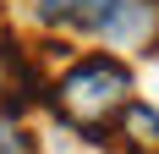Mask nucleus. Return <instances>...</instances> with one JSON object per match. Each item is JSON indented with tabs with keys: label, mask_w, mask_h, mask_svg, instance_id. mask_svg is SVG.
Here are the masks:
<instances>
[{
	"label": "nucleus",
	"mask_w": 159,
	"mask_h": 154,
	"mask_svg": "<svg viewBox=\"0 0 159 154\" xmlns=\"http://www.w3.org/2000/svg\"><path fill=\"white\" fill-rule=\"evenodd\" d=\"M110 6H115V0H33L28 11H33V22H39V28L82 39V33H104Z\"/></svg>",
	"instance_id": "7ed1b4c3"
},
{
	"label": "nucleus",
	"mask_w": 159,
	"mask_h": 154,
	"mask_svg": "<svg viewBox=\"0 0 159 154\" xmlns=\"http://www.w3.org/2000/svg\"><path fill=\"white\" fill-rule=\"evenodd\" d=\"M39 99H49V83H44V66L16 33H0V116L16 121L28 116Z\"/></svg>",
	"instance_id": "f03ea898"
},
{
	"label": "nucleus",
	"mask_w": 159,
	"mask_h": 154,
	"mask_svg": "<svg viewBox=\"0 0 159 154\" xmlns=\"http://www.w3.org/2000/svg\"><path fill=\"white\" fill-rule=\"evenodd\" d=\"M115 138L126 143V154H159V105L132 99V105L115 116Z\"/></svg>",
	"instance_id": "39448f33"
},
{
	"label": "nucleus",
	"mask_w": 159,
	"mask_h": 154,
	"mask_svg": "<svg viewBox=\"0 0 159 154\" xmlns=\"http://www.w3.org/2000/svg\"><path fill=\"white\" fill-rule=\"evenodd\" d=\"M104 33H110V44H121V50H148L159 39V0H115Z\"/></svg>",
	"instance_id": "20e7f679"
},
{
	"label": "nucleus",
	"mask_w": 159,
	"mask_h": 154,
	"mask_svg": "<svg viewBox=\"0 0 159 154\" xmlns=\"http://www.w3.org/2000/svg\"><path fill=\"white\" fill-rule=\"evenodd\" d=\"M49 105L71 132H82V143L99 149L110 143L115 116L132 105V66L121 55H82L49 83Z\"/></svg>",
	"instance_id": "f257e3e1"
}]
</instances>
